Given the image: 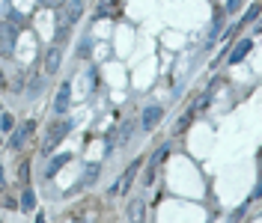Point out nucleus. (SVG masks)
I'll return each instance as SVG.
<instances>
[{
    "label": "nucleus",
    "instance_id": "ddd939ff",
    "mask_svg": "<svg viewBox=\"0 0 262 223\" xmlns=\"http://www.w3.org/2000/svg\"><path fill=\"white\" fill-rule=\"evenodd\" d=\"M260 15H262V6H260V3H254V6L248 9V15L242 18V24H239V27H245V24H251V21H254V18H260Z\"/></svg>",
    "mask_w": 262,
    "mask_h": 223
},
{
    "label": "nucleus",
    "instance_id": "b1692460",
    "mask_svg": "<svg viewBox=\"0 0 262 223\" xmlns=\"http://www.w3.org/2000/svg\"><path fill=\"white\" fill-rule=\"evenodd\" d=\"M33 223H45V218H42V215H39V218H36V221H33Z\"/></svg>",
    "mask_w": 262,
    "mask_h": 223
},
{
    "label": "nucleus",
    "instance_id": "412c9836",
    "mask_svg": "<svg viewBox=\"0 0 262 223\" xmlns=\"http://www.w3.org/2000/svg\"><path fill=\"white\" fill-rule=\"evenodd\" d=\"M6 188V176H3V167H0V191Z\"/></svg>",
    "mask_w": 262,
    "mask_h": 223
},
{
    "label": "nucleus",
    "instance_id": "423d86ee",
    "mask_svg": "<svg viewBox=\"0 0 262 223\" xmlns=\"http://www.w3.org/2000/svg\"><path fill=\"white\" fill-rule=\"evenodd\" d=\"M69 101H72V83L66 80V83L57 89V101H54V110H57V113H66V110H69Z\"/></svg>",
    "mask_w": 262,
    "mask_h": 223
},
{
    "label": "nucleus",
    "instance_id": "f03ea898",
    "mask_svg": "<svg viewBox=\"0 0 262 223\" xmlns=\"http://www.w3.org/2000/svg\"><path fill=\"white\" fill-rule=\"evenodd\" d=\"M72 131V119H60V122H54L51 128H48V137H45V146H42V155H51L54 152V146L66 137Z\"/></svg>",
    "mask_w": 262,
    "mask_h": 223
},
{
    "label": "nucleus",
    "instance_id": "7ed1b4c3",
    "mask_svg": "<svg viewBox=\"0 0 262 223\" xmlns=\"http://www.w3.org/2000/svg\"><path fill=\"white\" fill-rule=\"evenodd\" d=\"M15 36H18V27L12 21H3L0 24V57H12L15 51Z\"/></svg>",
    "mask_w": 262,
    "mask_h": 223
},
{
    "label": "nucleus",
    "instance_id": "20e7f679",
    "mask_svg": "<svg viewBox=\"0 0 262 223\" xmlns=\"http://www.w3.org/2000/svg\"><path fill=\"white\" fill-rule=\"evenodd\" d=\"M33 131H36V119L21 122V128H15V131H12V137H9V146H12V149H21V146L33 137Z\"/></svg>",
    "mask_w": 262,
    "mask_h": 223
},
{
    "label": "nucleus",
    "instance_id": "5701e85b",
    "mask_svg": "<svg viewBox=\"0 0 262 223\" xmlns=\"http://www.w3.org/2000/svg\"><path fill=\"white\" fill-rule=\"evenodd\" d=\"M0 86H6V77H3V72H0Z\"/></svg>",
    "mask_w": 262,
    "mask_h": 223
},
{
    "label": "nucleus",
    "instance_id": "f8f14e48",
    "mask_svg": "<svg viewBox=\"0 0 262 223\" xmlns=\"http://www.w3.org/2000/svg\"><path fill=\"white\" fill-rule=\"evenodd\" d=\"M21 209H24V212H33V209H36V194H33L30 188L21 194Z\"/></svg>",
    "mask_w": 262,
    "mask_h": 223
},
{
    "label": "nucleus",
    "instance_id": "39448f33",
    "mask_svg": "<svg viewBox=\"0 0 262 223\" xmlns=\"http://www.w3.org/2000/svg\"><path fill=\"white\" fill-rule=\"evenodd\" d=\"M161 119H164V110H161L158 104H149V107L143 110V116H140V125H143V131H152Z\"/></svg>",
    "mask_w": 262,
    "mask_h": 223
},
{
    "label": "nucleus",
    "instance_id": "f3484780",
    "mask_svg": "<svg viewBox=\"0 0 262 223\" xmlns=\"http://www.w3.org/2000/svg\"><path fill=\"white\" fill-rule=\"evenodd\" d=\"M95 179H98V167H89V173L84 176V182H87V185H92Z\"/></svg>",
    "mask_w": 262,
    "mask_h": 223
},
{
    "label": "nucleus",
    "instance_id": "dca6fc26",
    "mask_svg": "<svg viewBox=\"0 0 262 223\" xmlns=\"http://www.w3.org/2000/svg\"><path fill=\"white\" fill-rule=\"evenodd\" d=\"M89 54V39H81V45H78V57H87Z\"/></svg>",
    "mask_w": 262,
    "mask_h": 223
},
{
    "label": "nucleus",
    "instance_id": "9d476101",
    "mask_svg": "<svg viewBox=\"0 0 262 223\" xmlns=\"http://www.w3.org/2000/svg\"><path fill=\"white\" fill-rule=\"evenodd\" d=\"M42 86H45V77H39V74H33V80H30V86H27V98L33 101V98H39V92H42Z\"/></svg>",
    "mask_w": 262,
    "mask_h": 223
},
{
    "label": "nucleus",
    "instance_id": "4be33fe9",
    "mask_svg": "<svg viewBox=\"0 0 262 223\" xmlns=\"http://www.w3.org/2000/svg\"><path fill=\"white\" fill-rule=\"evenodd\" d=\"M39 3H42V6H54V0H39Z\"/></svg>",
    "mask_w": 262,
    "mask_h": 223
},
{
    "label": "nucleus",
    "instance_id": "6ab92c4d",
    "mask_svg": "<svg viewBox=\"0 0 262 223\" xmlns=\"http://www.w3.org/2000/svg\"><path fill=\"white\" fill-rule=\"evenodd\" d=\"M242 6V0H227V12H236Z\"/></svg>",
    "mask_w": 262,
    "mask_h": 223
},
{
    "label": "nucleus",
    "instance_id": "a211bd4d",
    "mask_svg": "<svg viewBox=\"0 0 262 223\" xmlns=\"http://www.w3.org/2000/svg\"><path fill=\"white\" fill-rule=\"evenodd\" d=\"M18 176H21V182H27V179H30V164H24V167H21V173H18Z\"/></svg>",
    "mask_w": 262,
    "mask_h": 223
},
{
    "label": "nucleus",
    "instance_id": "1a4fd4ad",
    "mask_svg": "<svg viewBox=\"0 0 262 223\" xmlns=\"http://www.w3.org/2000/svg\"><path fill=\"white\" fill-rule=\"evenodd\" d=\"M254 48V39H242L236 48H233V54H230V63H242L245 57H248V51Z\"/></svg>",
    "mask_w": 262,
    "mask_h": 223
},
{
    "label": "nucleus",
    "instance_id": "aec40b11",
    "mask_svg": "<svg viewBox=\"0 0 262 223\" xmlns=\"http://www.w3.org/2000/svg\"><path fill=\"white\" fill-rule=\"evenodd\" d=\"M262 197V176H260V182H257V188H254V200H260Z\"/></svg>",
    "mask_w": 262,
    "mask_h": 223
},
{
    "label": "nucleus",
    "instance_id": "0eeeda50",
    "mask_svg": "<svg viewBox=\"0 0 262 223\" xmlns=\"http://www.w3.org/2000/svg\"><path fill=\"white\" fill-rule=\"evenodd\" d=\"M137 170H140V161H134V164H128V170H125V176H122V179H119V182H116V185L110 188V194H122V191H125L128 185H131V179H134V173H137Z\"/></svg>",
    "mask_w": 262,
    "mask_h": 223
},
{
    "label": "nucleus",
    "instance_id": "f257e3e1",
    "mask_svg": "<svg viewBox=\"0 0 262 223\" xmlns=\"http://www.w3.org/2000/svg\"><path fill=\"white\" fill-rule=\"evenodd\" d=\"M81 15H84V0H69L66 6H63V12H60V21H57V42H63L66 36H69V30L81 21Z\"/></svg>",
    "mask_w": 262,
    "mask_h": 223
},
{
    "label": "nucleus",
    "instance_id": "2eb2a0df",
    "mask_svg": "<svg viewBox=\"0 0 262 223\" xmlns=\"http://www.w3.org/2000/svg\"><path fill=\"white\" fill-rule=\"evenodd\" d=\"M12 128H15V119H12L9 113H3V116H0V131H12Z\"/></svg>",
    "mask_w": 262,
    "mask_h": 223
},
{
    "label": "nucleus",
    "instance_id": "9b49d317",
    "mask_svg": "<svg viewBox=\"0 0 262 223\" xmlns=\"http://www.w3.org/2000/svg\"><path fill=\"white\" fill-rule=\"evenodd\" d=\"M63 164H69V155H57V158H54V161L48 164V170H45V176L51 179V176H54V173H57V170H60Z\"/></svg>",
    "mask_w": 262,
    "mask_h": 223
},
{
    "label": "nucleus",
    "instance_id": "6e6552de",
    "mask_svg": "<svg viewBox=\"0 0 262 223\" xmlns=\"http://www.w3.org/2000/svg\"><path fill=\"white\" fill-rule=\"evenodd\" d=\"M60 45H54V48H48V57H45V72L48 74H57V69H60Z\"/></svg>",
    "mask_w": 262,
    "mask_h": 223
},
{
    "label": "nucleus",
    "instance_id": "4468645a",
    "mask_svg": "<svg viewBox=\"0 0 262 223\" xmlns=\"http://www.w3.org/2000/svg\"><path fill=\"white\" fill-rule=\"evenodd\" d=\"M128 215H131V221H140V215H143V200H134L131 209H128Z\"/></svg>",
    "mask_w": 262,
    "mask_h": 223
}]
</instances>
